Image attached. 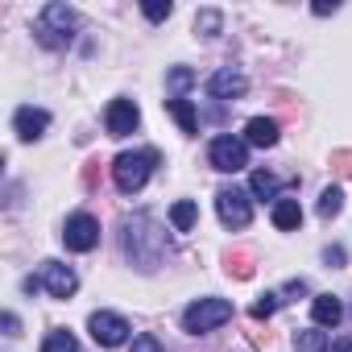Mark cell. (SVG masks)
<instances>
[{"label": "cell", "mask_w": 352, "mask_h": 352, "mask_svg": "<svg viewBox=\"0 0 352 352\" xmlns=\"http://www.w3.org/2000/svg\"><path fill=\"white\" fill-rule=\"evenodd\" d=\"M124 253L133 257V265L137 270H157L162 265V257L170 253V241H166V232H162V224L149 216V212H137V216H129L124 220Z\"/></svg>", "instance_id": "obj_1"}, {"label": "cell", "mask_w": 352, "mask_h": 352, "mask_svg": "<svg viewBox=\"0 0 352 352\" xmlns=\"http://www.w3.org/2000/svg\"><path fill=\"white\" fill-rule=\"evenodd\" d=\"M153 166H157V149L116 153V157H112V183H116V191H124V195L141 191V187L149 183V174H153Z\"/></svg>", "instance_id": "obj_2"}, {"label": "cell", "mask_w": 352, "mask_h": 352, "mask_svg": "<svg viewBox=\"0 0 352 352\" xmlns=\"http://www.w3.org/2000/svg\"><path fill=\"white\" fill-rule=\"evenodd\" d=\"M75 30H79V13L71 9V5H58V0H54V5H46L42 9V17H38V42L42 46H50V50H63L71 38H75Z\"/></svg>", "instance_id": "obj_3"}, {"label": "cell", "mask_w": 352, "mask_h": 352, "mask_svg": "<svg viewBox=\"0 0 352 352\" xmlns=\"http://www.w3.org/2000/svg\"><path fill=\"white\" fill-rule=\"evenodd\" d=\"M228 319H232V302H228V298H199V302H191V307L183 311V327H187L191 336L216 331V327L228 323Z\"/></svg>", "instance_id": "obj_4"}, {"label": "cell", "mask_w": 352, "mask_h": 352, "mask_svg": "<svg viewBox=\"0 0 352 352\" xmlns=\"http://www.w3.org/2000/svg\"><path fill=\"white\" fill-rule=\"evenodd\" d=\"M216 216H220L224 228H249V220H253V199H249V191H241V187H220V191H216Z\"/></svg>", "instance_id": "obj_5"}, {"label": "cell", "mask_w": 352, "mask_h": 352, "mask_svg": "<svg viewBox=\"0 0 352 352\" xmlns=\"http://www.w3.org/2000/svg\"><path fill=\"white\" fill-rule=\"evenodd\" d=\"M208 162H212V170H220V174H236V170L249 166V145H245L241 137H216L212 149H208Z\"/></svg>", "instance_id": "obj_6"}, {"label": "cell", "mask_w": 352, "mask_h": 352, "mask_svg": "<svg viewBox=\"0 0 352 352\" xmlns=\"http://www.w3.org/2000/svg\"><path fill=\"white\" fill-rule=\"evenodd\" d=\"M63 245L71 253H91L100 245V220L87 216V212H75L67 224H63Z\"/></svg>", "instance_id": "obj_7"}, {"label": "cell", "mask_w": 352, "mask_h": 352, "mask_svg": "<svg viewBox=\"0 0 352 352\" xmlns=\"http://www.w3.org/2000/svg\"><path fill=\"white\" fill-rule=\"evenodd\" d=\"M38 286L50 290L54 298H71V294L79 290V278H75V270L63 265V261H42V270H38Z\"/></svg>", "instance_id": "obj_8"}, {"label": "cell", "mask_w": 352, "mask_h": 352, "mask_svg": "<svg viewBox=\"0 0 352 352\" xmlns=\"http://www.w3.org/2000/svg\"><path fill=\"white\" fill-rule=\"evenodd\" d=\"M87 327H91V340L104 344V348H116V344L129 340V323H124V315H116V311H96V315L87 319Z\"/></svg>", "instance_id": "obj_9"}, {"label": "cell", "mask_w": 352, "mask_h": 352, "mask_svg": "<svg viewBox=\"0 0 352 352\" xmlns=\"http://www.w3.org/2000/svg\"><path fill=\"white\" fill-rule=\"evenodd\" d=\"M137 124H141V108H137L133 100H112V104H108V112H104L108 137H129Z\"/></svg>", "instance_id": "obj_10"}, {"label": "cell", "mask_w": 352, "mask_h": 352, "mask_svg": "<svg viewBox=\"0 0 352 352\" xmlns=\"http://www.w3.org/2000/svg\"><path fill=\"white\" fill-rule=\"evenodd\" d=\"M13 129H17V137H21V141H38V137L50 129V112H46V108L25 104V108H17V112H13Z\"/></svg>", "instance_id": "obj_11"}, {"label": "cell", "mask_w": 352, "mask_h": 352, "mask_svg": "<svg viewBox=\"0 0 352 352\" xmlns=\"http://www.w3.org/2000/svg\"><path fill=\"white\" fill-rule=\"evenodd\" d=\"M208 91H212L216 100H241V96L249 91V79H245L241 71H232V67H220V71L208 79Z\"/></svg>", "instance_id": "obj_12"}, {"label": "cell", "mask_w": 352, "mask_h": 352, "mask_svg": "<svg viewBox=\"0 0 352 352\" xmlns=\"http://www.w3.org/2000/svg\"><path fill=\"white\" fill-rule=\"evenodd\" d=\"M245 145H257V149L278 145V124H274L270 116H253V120L245 124Z\"/></svg>", "instance_id": "obj_13"}, {"label": "cell", "mask_w": 352, "mask_h": 352, "mask_svg": "<svg viewBox=\"0 0 352 352\" xmlns=\"http://www.w3.org/2000/svg\"><path fill=\"white\" fill-rule=\"evenodd\" d=\"M311 315H315V323H319V327H336V323L344 319V307H340V298H336V294H319V298L311 302Z\"/></svg>", "instance_id": "obj_14"}, {"label": "cell", "mask_w": 352, "mask_h": 352, "mask_svg": "<svg viewBox=\"0 0 352 352\" xmlns=\"http://www.w3.org/2000/svg\"><path fill=\"white\" fill-rule=\"evenodd\" d=\"M166 112L174 116V120H179V129L183 133H199V112H195V104L191 100H166Z\"/></svg>", "instance_id": "obj_15"}, {"label": "cell", "mask_w": 352, "mask_h": 352, "mask_svg": "<svg viewBox=\"0 0 352 352\" xmlns=\"http://www.w3.org/2000/svg\"><path fill=\"white\" fill-rule=\"evenodd\" d=\"M278 191H282V183L274 179L270 170H253V174H249V195H257V199H274V204H278V199H282Z\"/></svg>", "instance_id": "obj_16"}, {"label": "cell", "mask_w": 352, "mask_h": 352, "mask_svg": "<svg viewBox=\"0 0 352 352\" xmlns=\"http://www.w3.org/2000/svg\"><path fill=\"white\" fill-rule=\"evenodd\" d=\"M298 224H302V208H298V199H278V204H274V228L294 232Z\"/></svg>", "instance_id": "obj_17"}, {"label": "cell", "mask_w": 352, "mask_h": 352, "mask_svg": "<svg viewBox=\"0 0 352 352\" xmlns=\"http://www.w3.org/2000/svg\"><path fill=\"white\" fill-rule=\"evenodd\" d=\"M224 270H228L232 278L249 282V278H253V270H257V257H253L249 249H232V253H224Z\"/></svg>", "instance_id": "obj_18"}, {"label": "cell", "mask_w": 352, "mask_h": 352, "mask_svg": "<svg viewBox=\"0 0 352 352\" xmlns=\"http://www.w3.org/2000/svg\"><path fill=\"white\" fill-rule=\"evenodd\" d=\"M195 220H199L195 199H179V204L170 208V224H174V232H191V228H195Z\"/></svg>", "instance_id": "obj_19"}, {"label": "cell", "mask_w": 352, "mask_h": 352, "mask_svg": "<svg viewBox=\"0 0 352 352\" xmlns=\"http://www.w3.org/2000/svg\"><path fill=\"white\" fill-rule=\"evenodd\" d=\"M220 25H224V13H220V9H199V13H195V34L216 38V34H220Z\"/></svg>", "instance_id": "obj_20"}, {"label": "cell", "mask_w": 352, "mask_h": 352, "mask_svg": "<svg viewBox=\"0 0 352 352\" xmlns=\"http://www.w3.org/2000/svg\"><path fill=\"white\" fill-rule=\"evenodd\" d=\"M294 352H327V331H319V327L298 331L294 336Z\"/></svg>", "instance_id": "obj_21"}, {"label": "cell", "mask_w": 352, "mask_h": 352, "mask_svg": "<svg viewBox=\"0 0 352 352\" xmlns=\"http://www.w3.org/2000/svg\"><path fill=\"white\" fill-rule=\"evenodd\" d=\"M191 83H195V71H191V67H174V71L166 75V87L174 91V100H183V91H187Z\"/></svg>", "instance_id": "obj_22"}, {"label": "cell", "mask_w": 352, "mask_h": 352, "mask_svg": "<svg viewBox=\"0 0 352 352\" xmlns=\"http://www.w3.org/2000/svg\"><path fill=\"white\" fill-rule=\"evenodd\" d=\"M340 208H344V191H340V187H323V195H319V216L331 220V216H340Z\"/></svg>", "instance_id": "obj_23"}, {"label": "cell", "mask_w": 352, "mask_h": 352, "mask_svg": "<svg viewBox=\"0 0 352 352\" xmlns=\"http://www.w3.org/2000/svg\"><path fill=\"white\" fill-rule=\"evenodd\" d=\"M42 352H79V340L71 331H50L42 340Z\"/></svg>", "instance_id": "obj_24"}, {"label": "cell", "mask_w": 352, "mask_h": 352, "mask_svg": "<svg viewBox=\"0 0 352 352\" xmlns=\"http://www.w3.org/2000/svg\"><path fill=\"white\" fill-rule=\"evenodd\" d=\"M274 311H278V294H261V298L249 307V315H253V319H270Z\"/></svg>", "instance_id": "obj_25"}, {"label": "cell", "mask_w": 352, "mask_h": 352, "mask_svg": "<svg viewBox=\"0 0 352 352\" xmlns=\"http://www.w3.org/2000/svg\"><path fill=\"white\" fill-rule=\"evenodd\" d=\"M141 13H145L149 21H166V17L174 13V5H170V0H149V5H141Z\"/></svg>", "instance_id": "obj_26"}, {"label": "cell", "mask_w": 352, "mask_h": 352, "mask_svg": "<svg viewBox=\"0 0 352 352\" xmlns=\"http://www.w3.org/2000/svg\"><path fill=\"white\" fill-rule=\"evenodd\" d=\"M133 352H162V344H157V336L141 331V336H133Z\"/></svg>", "instance_id": "obj_27"}, {"label": "cell", "mask_w": 352, "mask_h": 352, "mask_svg": "<svg viewBox=\"0 0 352 352\" xmlns=\"http://www.w3.org/2000/svg\"><path fill=\"white\" fill-rule=\"evenodd\" d=\"M331 162H336V170H340V174H352V153H348V149L331 153Z\"/></svg>", "instance_id": "obj_28"}, {"label": "cell", "mask_w": 352, "mask_h": 352, "mask_svg": "<svg viewBox=\"0 0 352 352\" xmlns=\"http://www.w3.org/2000/svg\"><path fill=\"white\" fill-rule=\"evenodd\" d=\"M323 261H327V265H344V249H340V245L323 249Z\"/></svg>", "instance_id": "obj_29"}, {"label": "cell", "mask_w": 352, "mask_h": 352, "mask_svg": "<svg viewBox=\"0 0 352 352\" xmlns=\"http://www.w3.org/2000/svg\"><path fill=\"white\" fill-rule=\"evenodd\" d=\"M340 5H336V0H331V5H327V0H319V5H315V17H327V13H336Z\"/></svg>", "instance_id": "obj_30"}, {"label": "cell", "mask_w": 352, "mask_h": 352, "mask_svg": "<svg viewBox=\"0 0 352 352\" xmlns=\"http://www.w3.org/2000/svg\"><path fill=\"white\" fill-rule=\"evenodd\" d=\"M286 294H307V282H302V278H294V282H286Z\"/></svg>", "instance_id": "obj_31"}, {"label": "cell", "mask_w": 352, "mask_h": 352, "mask_svg": "<svg viewBox=\"0 0 352 352\" xmlns=\"http://www.w3.org/2000/svg\"><path fill=\"white\" fill-rule=\"evenodd\" d=\"M17 327H21V323H17V315L9 311V315H5V331H9V336H17Z\"/></svg>", "instance_id": "obj_32"}, {"label": "cell", "mask_w": 352, "mask_h": 352, "mask_svg": "<svg viewBox=\"0 0 352 352\" xmlns=\"http://www.w3.org/2000/svg\"><path fill=\"white\" fill-rule=\"evenodd\" d=\"M331 352H352V336H340V340H336V348H331Z\"/></svg>", "instance_id": "obj_33"}]
</instances>
